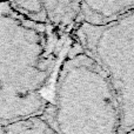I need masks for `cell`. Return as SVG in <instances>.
Masks as SVG:
<instances>
[{
	"label": "cell",
	"mask_w": 134,
	"mask_h": 134,
	"mask_svg": "<svg viewBox=\"0 0 134 134\" xmlns=\"http://www.w3.org/2000/svg\"><path fill=\"white\" fill-rule=\"evenodd\" d=\"M99 55L119 104L120 134L134 131V11L104 28Z\"/></svg>",
	"instance_id": "obj_1"
},
{
	"label": "cell",
	"mask_w": 134,
	"mask_h": 134,
	"mask_svg": "<svg viewBox=\"0 0 134 134\" xmlns=\"http://www.w3.org/2000/svg\"><path fill=\"white\" fill-rule=\"evenodd\" d=\"M125 134H134V131H131V132H128V133H125Z\"/></svg>",
	"instance_id": "obj_2"
}]
</instances>
